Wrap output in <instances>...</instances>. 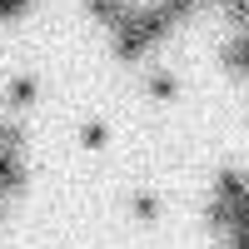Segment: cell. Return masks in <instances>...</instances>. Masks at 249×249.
<instances>
[{
	"label": "cell",
	"mask_w": 249,
	"mask_h": 249,
	"mask_svg": "<svg viewBox=\"0 0 249 249\" xmlns=\"http://www.w3.org/2000/svg\"><path fill=\"white\" fill-rule=\"evenodd\" d=\"M0 219H5V199H0Z\"/></svg>",
	"instance_id": "obj_10"
},
{
	"label": "cell",
	"mask_w": 249,
	"mask_h": 249,
	"mask_svg": "<svg viewBox=\"0 0 249 249\" xmlns=\"http://www.w3.org/2000/svg\"><path fill=\"white\" fill-rule=\"evenodd\" d=\"M224 249H249V230H234V234H224Z\"/></svg>",
	"instance_id": "obj_9"
},
{
	"label": "cell",
	"mask_w": 249,
	"mask_h": 249,
	"mask_svg": "<svg viewBox=\"0 0 249 249\" xmlns=\"http://www.w3.org/2000/svg\"><path fill=\"white\" fill-rule=\"evenodd\" d=\"M85 10H90V20H100L105 30H115L124 15H130V0H85Z\"/></svg>",
	"instance_id": "obj_2"
},
{
	"label": "cell",
	"mask_w": 249,
	"mask_h": 249,
	"mask_svg": "<svg viewBox=\"0 0 249 249\" xmlns=\"http://www.w3.org/2000/svg\"><path fill=\"white\" fill-rule=\"evenodd\" d=\"M0 144H5V150H25V124L20 120H0Z\"/></svg>",
	"instance_id": "obj_8"
},
{
	"label": "cell",
	"mask_w": 249,
	"mask_h": 249,
	"mask_svg": "<svg viewBox=\"0 0 249 249\" xmlns=\"http://www.w3.org/2000/svg\"><path fill=\"white\" fill-rule=\"evenodd\" d=\"M5 100H10L15 110H30L35 100H40V80L35 75H15L10 85H5Z\"/></svg>",
	"instance_id": "obj_3"
},
{
	"label": "cell",
	"mask_w": 249,
	"mask_h": 249,
	"mask_svg": "<svg viewBox=\"0 0 249 249\" xmlns=\"http://www.w3.org/2000/svg\"><path fill=\"white\" fill-rule=\"evenodd\" d=\"M105 140H110L105 120H85V124H80V144H85V150H105Z\"/></svg>",
	"instance_id": "obj_7"
},
{
	"label": "cell",
	"mask_w": 249,
	"mask_h": 249,
	"mask_svg": "<svg viewBox=\"0 0 249 249\" xmlns=\"http://www.w3.org/2000/svg\"><path fill=\"white\" fill-rule=\"evenodd\" d=\"M144 90H150L155 100H175L179 95V80L170 70H150V75H144Z\"/></svg>",
	"instance_id": "obj_5"
},
{
	"label": "cell",
	"mask_w": 249,
	"mask_h": 249,
	"mask_svg": "<svg viewBox=\"0 0 249 249\" xmlns=\"http://www.w3.org/2000/svg\"><path fill=\"white\" fill-rule=\"evenodd\" d=\"M224 70H234V75L249 80V30H244L239 40H230V45H224Z\"/></svg>",
	"instance_id": "obj_4"
},
{
	"label": "cell",
	"mask_w": 249,
	"mask_h": 249,
	"mask_svg": "<svg viewBox=\"0 0 249 249\" xmlns=\"http://www.w3.org/2000/svg\"><path fill=\"white\" fill-rule=\"evenodd\" d=\"M130 210H135V219H160V195L155 190H135L130 195Z\"/></svg>",
	"instance_id": "obj_6"
},
{
	"label": "cell",
	"mask_w": 249,
	"mask_h": 249,
	"mask_svg": "<svg viewBox=\"0 0 249 249\" xmlns=\"http://www.w3.org/2000/svg\"><path fill=\"white\" fill-rule=\"evenodd\" d=\"M20 190H25V164H20L15 150L0 144V199H10V195H20Z\"/></svg>",
	"instance_id": "obj_1"
}]
</instances>
